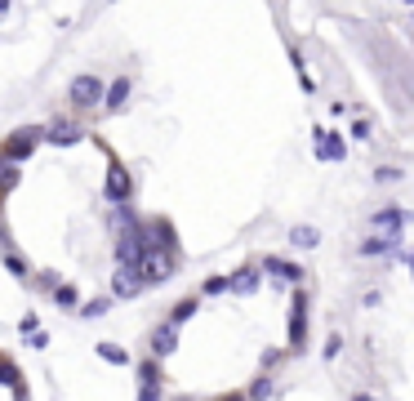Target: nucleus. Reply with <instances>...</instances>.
<instances>
[{
  "mask_svg": "<svg viewBox=\"0 0 414 401\" xmlns=\"http://www.w3.org/2000/svg\"><path fill=\"white\" fill-rule=\"evenodd\" d=\"M41 139H45L41 125H22V129H14L5 143H0V161H18V165H22V161L36 152V143H41Z\"/></svg>",
  "mask_w": 414,
  "mask_h": 401,
  "instance_id": "f257e3e1",
  "label": "nucleus"
},
{
  "mask_svg": "<svg viewBox=\"0 0 414 401\" xmlns=\"http://www.w3.org/2000/svg\"><path fill=\"white\" fill-rule=\"evenodd\" d=\"M103 90H107V85L94 76V71H85V76H71V85H67V103L80 107V112H85V107H99V103H103Z\"/></svg>",
  "mask_w": 414,
  "mask_h": 401,
  "instance_id": "f03ea898",
  "label": "nucleus"
},
{
  "mask_svg": "<svg viewBox=\"0 0 414 401\" xmlns=\"http://www.w3.org/2000/svg\"><path fill=\"white\" fill-rule=\"evenodd\" d=\"M107 156H112V152H107ZM129 192H134V178H129V169H125V165H120L116 156H112V161H107V201L125 205V201H129Z\"/></svg>",
  "mask_w": 414,
  "mask_h": 401,
  "instance_id": "7ed1b4c3",
  "label": "nucleus"
},
{
  "mask_svg": "<svg viewBox=\"0 0 414 401\" xmlns=\"http://www.w3.org/2000/svg\"><path fill=\"white\" fill-rule=\"evenodd\" d=\"M138 290H148L143 272H138V267L116 263V272H112V295H116V299H129V295H138Z\"/></svg>",
  "mask_w": 414,
  "mask_h": 401,
  "instance_id": "20e7f679",
  "label": "nucleus"
},
{
  "mask_svg": "<svg viewBox=\"0 0 414 401\" xmlns=\"http://www.w3.org/2000/svg\"><path fill=\"white\" fill-rule=\"evenodd\" d=\"M303 339H308V295H294L290 303V348H303Z\"/></svg>",
  "mask_w": 414,
  "mask_h": 401,
  "instance_id": "39448f33",
  "label": "nucleus"
},
{
  "mask_svg": "<svg viewBox=\"0 0 414 401\" xmlns=\"http://www.w3.org/2000/svg\"><path fill=\"white\" fill-rule=\"evenodd\" d=\"M312 139H316V152H321V161H343V156H348V143L338 139V134H330V129L316 125Z\"/></svg>",
  "mask_w": 414,
  "mask_h": 401,
  "instance_id": "423d86ee",
  "label": "nucleus"
},
{
  "mask_svg": "<svg viewBox=\"0 0 414 401\" xmlns=\"http://www.w3.org/2000/svg\"><path fill=\"white\" fill-rule=\"evenodd\" d=\"M129 94H134V80H129V76H116V80L103 90V107H107V112H120V107L129 103Z\"/></svg>",
  "mask_w": 414,
  "mask_h": 401,
  "instance_id": "0eeeda50",
  "label": "nucleus"
},
{
  "mask_svg": "<svg viewBox=\"0 0 414 401\" xmlns=\"http://www.w3.org/2000/svg\"><path fill=\"white\" fill-rule=\"evenodd\" d=\"M152 352H156V357L178 352V325H174V321H161V325L152 330Z\"/></svg>",
  "mask_w": 414,
  "mask_h": 401,
  "instance_id": "6e6552de",
  "label": "nucleus"
},
{
  "mask_svg": "<svg viewBox=\"0 0 414 401\" xmlns=\"http://www.w3.org/2000/svg\"><path fill=\"white\" fill-rule=\"evenodd\" d=\"M406 218H410L406 210H397V205H383V210L370 218V227H379V232H401V223H406Z\"/></svg>",
  "mask_w": 414,
  "mask_h": 401,
  "instance_id": "1a4fd4ad",
  "label": "nucleus"
},
{
  "mask_svg": "<svg viewBox=\"0 0 414 401\" xmlns=\"http://www.w3.org/2000/svg\"><path fill=\"white\" fill-rule=\"evenodd\" d=\"M45 139H50L54 148H71V143H80V125H71V120H58V125L45 129Z\"/></svg>",
  "mask_w": 414,
  "mask_h": 401,
  "instance_id": "9d476101",
  "label": "nucleus"
},
{
  "mask_svg": "<svg viewBox=\"0 0 414 401\" xmlns=\"http://www.w3.org/2000/svg\"><path fill=\"white\" fill-rule=\"evenodd\" d=\"M397 241H401V232H379V237H365L361 241V254H397Z\"/></svg>",
  "mask_w": 414,
  "mask_h": 401,
  "instance_id": "9b49d317",
  "label": "nucleus"
},
{
  "mask_svg": "<svg viewBox=\"0 0 414 401\" xmlns=\"http://www.w3.org/2000/svg\"><path fill=\"white\" fill-rule=\"evenodd\" d=\"M138 397H161V370H156V361H148V366L138 370Z\"/></svg>",
  "mask_w": 414,
  "mask_h": 401,
  "instance_id": "f8f14e48",
  "label": "nucleus"
},
{
  "mask_svg": "<svg viewBox=\"0 0 414 401\" xmlns=\"http://www.w3.org/2000/svg\"><path fill=\"white\" fill-rule=\"evenodd\" d=\"M227 290H232V295H254V290H259V267H241V272L232 276V281H227Z\"/></svg>",
  "mask_w": 414,
  "mask_h": 401,
  "instance_id": "ddd939ff",
  "label": "nucleus"
},
{
  "mask_svg": "<svg viewBox=\"0 0 414 401\" xmlns=\"http://www.w3.org/2000/svg\"><path fill=\"white\" fill-rule=\"evenodd\" d=\"M263 272H272L276 281H303V267L285 263V259H263Z\"/></svg>",
  "mask_w": 414,
  "mask_h": 401,
  "instance_id": "4468645a",
  "label": "nucleus"
},
{
  "mask_svg": "<svg viewBox=\"0 0 414 401\" xmlns=\"http://www.w3.org/2000/svg\"><path fill=\"white\" fill-rule=\"evenodd\" d=\"M54 303H58L63 312L80 308V290H76V286H54Z\"/></svg>",
  "mask_w": 414,
  "mask_h": 401,
  "instance_id": "2eb2a0df",
  "label": "nucleus"
},
{
  "mask_svg": "<svg viewBox=\"0 0 414 401\" xmlns=\"http://www.w3.org/2000/svg\"><path fill=\"white\" fill-rule=\"evenodd\" d=\"M290 241H294L299 250H312V246H321V232H312V227H294V232H290Z\"/></svg>",
  "mask_w": 414,
  "mask_h": 401,
  "instance_id": "dca6fc26",
  "label": "nucleus"
},
{
  "mask_svg": "<svg viewBox=\"0 0 414 401\" xmlns=\"http://www.w3.org/2000/svg\"><path fill=\"white\" fill-rule=\"evenodd\" d=\"M99 357H103V361H112V366H125L129 352L120 348V344H99Z\"/></svg>",
  "mask_w": 414,
  "mask_h": 401,
  "instance_id": "f3484780",
  "label": "nucleus"
},
{
  "mask_svg": "<svg viewBox=\"0 0 414 401\" xmlns=\"http://www.w3.org/2000/svg\"><path fill=\"white\" fill-rule=\"evenodd\" d=\"M18 188V161H0V192Z\"/></svg>",
  "mask_w": 414,
  "mask_h": 401,
  "instance_id": "a211bd4d",
  "label": "nucleus"
},
{
  "mask_svg": "<svg viewBox=\"0 0 414 401\" xmlns=\"http://www.w3.org/2000/svg\"><path fill=\"white\" fill-rule=\"evenodd\" d=\"M197 308H201V299H183L178 308L169 312V321H174V325H183V321H187V317H192V312H197Z\"/></svg>",
  "mask_w": 414,
  "mask_h": 401,
  "instance_id": "6ab92c4d",
  "label": "nucleus"
},
{
  "mask_svg": "<svg viewBox=\"0 0 414 401\" xmlns=\"http://www.w3.org/2000/svg\"><path fill=\"white\" fill-rule=\"evenodd\" d=\"M0 384H9V388H14V384H22V379H18V366H14L9 357H0Z\"/></svg>",
  "mask_w": 414,
  "mask_h": 401,
  "instance_id": "aec40b11",
  "label": "nucleus"
},
{
  "mask_svg": "<svg viewBox=\"0 0 414 401\" xmlns=\"http://www.w3.org/2000/svg\"><path fill=\"white\" fill-rule=\"evenodd\" d=\"M374 178H379V183H397L401 169H397V165H379V169H374Z\"/></svg>",
  "mask_w": 414,
  "mask_h": 401,
  "instance_id": "412c9836",
  "label": "nucleus"
},
{
  "mask_svg": "<svg viewBox=\"0 0 414 401\" xmlns=\"http://www.w3.org/2000/svg\"><path fill=\"white\" fill-rule=\"evenodd\" d=\"M5 267H9V272H14V276H27V263H22V259H18V254H14V250H9V254H5Z\"/></svg>",
  "mask_w": 414,
  "mask_h": 401,
  "instance_id": "4be33fe9",
  "label": "nucleus"
},
{
  "mask_svg": "<svg viewBox=\"0 0 414 401\" xmlns=\"http://www.w3.org/2000/svg\"><path fill=\"white\" fill-rule=\"evenodd\" d=\"M18 330H22V339H31L36 330H41V321H36V312H27V317L18 321Z\"/></svg>",
  "mask_w": 414,
  "mask_h": 401,
  "instance_id": "5701e85b",
  "label": "nucleus"
},
{
  "mask_svg": "<svg viewBox=\"0 0 414 401\" xmlns=\"http://www.w3.org/2000/svg\"><path fill=\"white\" fill-rule=\"evenodd\" d=\"M227 290V276H205V295H223Z\"/></svg>",
  "mask_w": 414,
  "mask_h": 401,
  "instance_id": "b1692460",
  "label": "nucleus"
},
{
  "mask_svg": "<svg viewBox=\"0 0 414 401\" xmlns=\"http://www.w3.org/2000/svg\"><path fill=\"white\" fill-rule=\"evenodd\" d=\"M107 308H112V299H99V303H90V308H85V317H103Z\"/></svg>",
  "mask_w": 414,
  "mask_h": 401,
  "instance_id": "393cba45",
  "label": "nucleus"
},
{
  "mask_svg": "<svg viewBox=\"0 0 414 401\" xmlns=\"http://www.w3.org/2000/svg\"><path fill=\"white\" fill-rule=\"evenodd\" d=\"M352 139H357V143L370 139V125H365V120H352Z\"/></svg>",
  "mask_w": 414,
  "mask_h": 401,
  "instance_id": "a878e982",
  "label": "nucleus"
},
{
  "mask_svg": "<svg viewBox=\"0 0 414 401\" xmlns=\"http://www.w3.org/2000/svg\"><path fill=\"white\" fill-rule=\"evenodd\" d=\"M22 344H27V348H45V344H50V335H45V330H36L31 339H22Z\"/></svg>",
  "mask_w": 414,
  "mask_h": 401,
  "instance_id": "bb28decb",
  "label": "nucleus"
},
{
  "mask_svg": "<svg viewBox=\"0 0 414 401\" xmlns=\"http://www.w3.org/2000/svg\"><path fill=\"white\" fill-rule=\"evenodd\" d=\"M267 393H272V384H267V379H259V384H250V397H267Z\"/></svg>",
  "mask_w": 414,
  "mask_h": 401,
  "instance_id": "cd10ccee",
  "label": "nucleus"
},
{
  "mask_svg": "<svg viewBox=\"0 0 414 401\" xmlns=\"http://www.w3.org/2000/svg\"><path fill=\"white\" fill-rule=\"evenodd\" d=\"M338 348H343V339L330 335V344H325V357H338Z\"/></svg>",
  "mask_w": 414,
  "mask_h": 401,
  "instance_id": "c85d7f7f",
  "label": "nucleus"
},
{
  "mask_svg": "<svg viewBox=\"0 0 414 401\" xmlns=\"http://www.w3.org/2000/svg\"><path fill=\"white\" fill-rule=\"evenodd\" d=\"M9 14V0H0V18H5Z\"/></svg>",
  "mask_w": 414,
  "mask_h": 401,
  "instance_id": "c756f323",
  "label": "nucleus"
},
{
  "mask_svg": "<svg viewBox=\"0 0 414 401\" xmlns=\"http://www.w3.org/2000/svg\"><path fill=\"white\" fill-rule=\"evenodd\" d=\"M410 272H414V254H410Z\"/></svg>",
  "mask_w": 414,
  "mask_h": 401,
  "instance_id": "7c9ffc66",
  "label": "nucleus"
},
{
  "mask_svg": "<svg viewBox=\"0 0 414 401\" xmlns=\"http://www.w3.org/2000/svg\"><path fill=\"white\" fill-rule=\"evenodd\" d=\"M107 5H112V0H107Z\"/></svg>",
  "mask_w": 414,
  "mask_h": 401,
  "instance_id": "2f4dec72",
  "label": "nucleus"
}]
</instances>
